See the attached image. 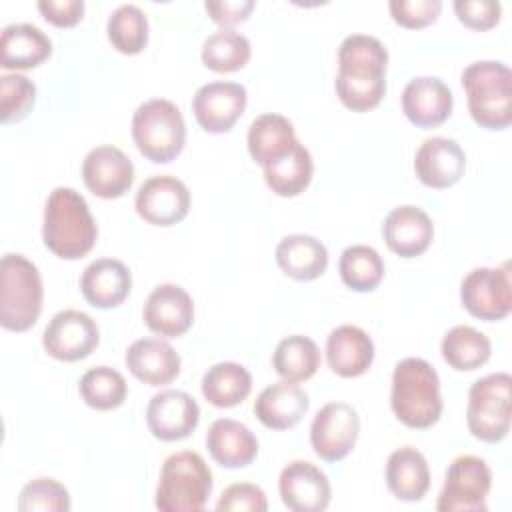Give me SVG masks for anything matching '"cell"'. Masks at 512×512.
I'll return each mask as SVG.
<instances>
[{
	"mask_svg": "<svg viewBox=\"0 0 512 512\" xmlns=\"http://www.w3.org/2000/svg\"><path fill=\"white\" fill-rule=\"evenodd\" d=\"M386 46L368 34H350L338 48L336 94L352 112L376 108L386 94Z\"/></svg>",
	"mask_w": 512,
	"mask_h": 512,
	"instance_id": "cell-1",
	"label": "cell"
},
{
	"mask_svg": "<svg viewBox=\"0 0 512 512\" xmlns=\"http://www.w3.org/2000/svg\"><path fill=\"white\" fill-rule=\"evenodd\" d=\"M96 238L98 226L86 198L68 186L54 188L44 204V246L62 260H78L94 248Z\"/></svg>",
	"mask_w": 512,
	"mask_h": 512,
	"instance_id": "cell-2",
	"label": "cell"
},
{
	"mask_svg": "<svg viewBox=\"0 0 512 512\" xmlns=\"http://www.w3.org/2000/svg\"><path fill=\"white\" fill-rule=\"evenodd\" d=\"M390 406L394 416L408 428H430L440 420V378L424 358H402L392 372Z\"/></svg>",
	"mask_w": 512,
	"mask_h": 512,
	"instance_id": "cell-3",
	"label": "cell"
},
{
	"mask_svg": "<svg viewBox=\"0 0 512 512\" xmlns=\"http://www.w3.org/2000/svg\"><path fill=\"white\" fill-rule=\"evenodd\" d=\"M472 120L486 130H504L512 122V72L504 62L478 60L460 76Z\"/></svg>",
	"mask_w": 512,
	"mask_h": 512,
	"instance_id": "cell-4",
	"label": "cell"
},
{
	"mask_svg": "<svg viewBox=\"0 0 512 512\" xmlns=\"http://www.w3.org/2000/svg\"><path fill=\"white\" fill-rule=\"evenodd\" d=\"M42 278L34 262L8 252L0 262V324L10 332H26L42 312Z\"/></svg>",
	"mask_w": 512,
	"mask_h": 512,
	"instance_id": "cell-5",
	"label": "cell"
},
{
	"mask_svg": "<svg viewBox=\"0 0 512 512\" xmlns=\"http://www.w3.org/2000/svg\"><path fill=\"white\" fill-rule=\"evenodd\" d=\"M212 486L206 460L198 452L182 450L164 460L154 504L162 512H198L206 506Z\"/></svg>",
	"mask_w": 512,
	"mask_h": 512,
	"instance_id": "cell-6",
	"label": "cell"
},
{
	"mask_svg": "<svg viewBox=\"0 0 512 512\" xmlns=\"http://www.w3.org/2000/svg\"><path fill=\"white\" fill-rule=\"evenodd\" d=\"M132 138L150 162H172L186 144V122L180 108L166 98L142 102L132 116Z\"/></svg>",
	"mask_w": 512,
	"mask_h": 512,
	"instance_id": "cell-7",
	"label": "cell"
},
{
	"mask_svg": "<svg viewBox=\"0 0 512 512\" xmlns=\"http://www.w3.org/2000/svg\"><path fill=\"white\" fill-rule=\"evenodd\" d=\"M512 378L508 372H492L478 378L468 390L466 424L474 438L494 444L510 430Z\"/></svg>",
	"mask_w": 512,
	"mask_h": 512,
	"instance_id": "cell-8",
	"label": "cell"
},
{
	"mask_svg": "<svg viewBox=\"0 0 512 512\" xmlns=\"http://www.w3.org/2000/svg\"><path fill=\"white\" fill-rule=\"evenodd\" d=\"M492 472L488 464L474 454L456 456L446 470L444 486L438 494V512H486Z\"/></svg>",
	"mask_w": 512,
	"mask_h": 512,
	"instance_id": "cell-9",
	"label": "cell"
},
{
	"mask_svg": "<svg viewBox=\"0 0 512 512\" xmlns=\"http://www.w3.org/2000/svg\"><path fill=\"white\" fill-rule=\"evenodd\" d=\"M462 306L474 318L494 322L502 320L512 310V280L510 264L488 268L480 266L470 270L460 284Z\"/></svg>",
	"mask_w": 512,
	"mask_h": 512,
	"instance_id": "cell-10",
	"label": "cell"
},
{
	"mask_svg": "<svg viewBox=\"0 0 512 512\" xmlns=\"http://www.w3.org/2000/svg\"><path fill=\"white\" fill-rule=\"evenodd\" d=\"M360 434V416L346 402L324 404L310 424V444L326 462L346 458Z\"/></svg>",
	"mask_w": 512,
	"mask_h": 512,
	"instance_id": "cell-11",
	"label": "cell"
},
{
	"mask_svg": "<svg viewBox=\"0 0 512 512\" xmlns=\"http://www.w3.org/2000/svg\"><path fill=\"white\" fill-rule=\"evenodd\" d=\"M98 342L100 330L96 320L72 308L56 312L42 334L44 350L62 362H76L90 356Z\"/></svg>",
	"mask_w": 512,
	"mask_h": 512,
	"instance_id": "cell-12",
	"label": "cell"
},
{
	"mask_svg": "<svg viewBox=\"0 0 512 512\" xmlns=\"http://www.w3.org/2000/svg\"><path fill=\"white\" fill-rule=\"evenodd\" d=\"M134 208L152 226H174L190 212V192L176 176H150L140 184Z\"/></svg>",
	"mask_w": 512,
	"mask_h": 512,
	"instance_id": "cell-13",
	"label": "cell"
},
{
	"mask_svg": "<svg viewBox=\"0 0 512 512\" xmlns=\"http://www.w3.org/2000/svg\"><path fill=\"white\" fill-rule=\"evenodd\" d=\"M200 422L198 402L184 390H160L146 406V424L154 438L176 442L188 438Z\"/></svg>",
	"mask_w": 512,
	"mask_h": 512,
	"instance_id": "cell-14",
	"label": "cell"
},
{
	"mask_svg": "<svg viewBox=\"0 0 512 512\" xmlns=\"http://www.w3.org/2000/svg\"><path fill=\"white\" fill-rule=\"evenodd\" d=\"M246 102L248 94L242 84L216 80L194 92L192 112L202 130L210 134H224L242 116Z\"/></svg>",
	"mask_w": 512,
	"mask_h": 512,
	"instance_id": "cell-15",
	"label": "cell"
},
{
	"mask_svg": "<svg viewBox=\"0 0 512 512\" xmlns=\"http://www.w3.org/2000/svg\"><path fill=\"white\" fill-rule=\"evenodd\" d=\"M82 180L86 188L98 198H120L130 190L134 182V164L120 148L102 144L84 156Z\"/></svg>",
	"mask_w": 512,
	"mask_h": 512,
	"instance_id": "cell-16",
	"label": "cell"
},
{
	"mask_svg": "<svg viewBox=\"0 0 512 512\" xmlns=\"http://www.w3.org/2000/svg\"><path fill=\"white\" fill-rule=\"evenodd\" d=\"M278 490L284 506L292 512H322L332 496L328 476L306 460H292L282 468Z\"/></svg>",
	"mask_w": 512,
	"mask_h": 512,
	"instance_id": "cell-17",
	"label": "cell"
},
{
	"mask_svg": "<svg viewBox=\"0 0 512 512\" xmlns=\"http://www.w3.org/2000/svg\"><path fill=\"white\" fill-rule=\"evenodd\" d=\"M144 324L158 336L176 338L194 322L192 296L180 284H158L144 302Z\"/></svg>",
	"mask_w": 512,
	"mask_h": 512,
	"instance_id": "cell-18",
	"label": "cell"
},
{
	"mask_svg": "<svg viewBox=\"0 0 512 512\" xmlns=\"http://www.w3.org/2000/svg\"><path fill=\"white\" fill-rule=\"evenodd\" d=\"M466 170V154L462 146L446 136L426 138L414 156V172L424 186L450 188Z\"/></svg>",
	"mask_w": 512,
	"mask_h": 512,
	"instance_id": "cell-19",
	"label": "cell"
},
{
	"mask_svg": "<svg viewBox=\"0 0 512 512\" xmlns=\"http://www.w3.org/2000/svg\"><path fill=\"white\" fill-rule=\"evenodd\" d=\"M452 108V90L436 76L412 78L402 90V112L418 128H432L446 122Z\"/></svg>",
	"mask_w": 512,
	"mask_h": 512,
	"instance_id": "cell-20",
	"label": "cell"
},
{
	"mask_svg": "<svg viewBox=\"0 0 512 512\" xmlns=\"http://www.w3.org/2000/svg\"><path fill=\"white\" fill-rule=\"evenodd\" d=\"M382 236L394 254L402 258H414L426 252L432 244L434 224L422 208L414 204H402L392 208L384 218Z\"/></svg>",
	"mask_w": 512,
	"mask_h": 512,
	"instance_id": "cell-21",
	"label": "cell"
},
{
	"mask_svg": "<svg viewBox=\"0 0 512 512\" xmlns=\"http://www.w3.org/2000/svg\"><path fill=\"white\" fill-rule=\"evenodd\" d=\"M132 288V274L122 260L98 258L80 276V292L88 304L100 310L120 306Z\"/></svg>",
	"mask_w": 512,
	"mask_h": 512,
	"instance_id": "cell-22",
	"label": "cell"
},
{
	"mask_svg": "<svg viewBox=\"0 0 512 512\" xmlns=\"http://www.w3.org/2000/svg\"><path fill=\"white\" fill-rule=\"evenodd\" d=\"M126 368L144 384L164 386L180 374V354L162 338H138L124 356Z\"/></svg>",
	"mask_w": 512,
	"mask_h": 512,
	"instance_id": "cell-23",
	"label": "cell"
},
{
	"mask_svg": "<svg viewBox=\"0 0 512 512\" xmlns=\"http://www.w3.org/2000/svg\"><path fill=\"white\" fill-rule=\"evenodd\" d=\"M326 360L334 374L356 378L372 366L374 342L360 326H336L326 338Z\"/></svg>",
	"mask_w": 512,
	"mask_h": 512,
	"instance_id": "cell-24",
	"label": "cell"
},
{
	"mask_svg": "<svg viewBox=\"0 0 512 512\" xmlns=\"http://www.w3.org/2000/svg\"><path fill=\"white\" fill-rule=\"evenodd\" d=\"M308 394L290 380L266 386L254 400L256 418L270 430H288L308 412Z\"/></svg>",
	"mask_w": 512,
	"mask_h": 512,
	"instance_id": "cell-25",
	"label": "cell"
},
{
	"mask_svg": "<svg viewBox=\"0 0 512 512\" xmlns=\"http://www.w3.org/2000/svg\"><path fill=\"white\" fill-rule=\"evenodd\" d=\"M206 448L222 468H244L258 454V440L252 430L232 418H218L206 432Z\"/></svg>",
	"mask_w": 512,
	"mask_h": 512,
	"instance_id": "cell-26",
	"label": "cell"
},
{
	"mask_svg": "<svg viewBox=\"0 0 512 512\" xmlns=\"http://www.w3.org/2000/svg\"><path fill=\"white\" fill-rule=\"evenodd\" d=\"M50 54V38L34 24H8L0 34V66L6 70L36 68Z\"/></svg>",
	"mask_w": 512,
	"mask_h": 512,
	"instance_id": "cell-27",
	"label": "cell"
},
{
	"mask_svg": "<svg viewBox=\"0 0 512 512\" xmlns=\"http://www.w3.org/2000/svg\"><path fill=\"white\" fill-rule=\"evenodd\" d=\"M388 490L402 502H418L430 488V468L426 456L414 446H402L386 462Z\"/></svg>",
	"mask_w": 512,
	"mask_h": 512,
	"instance_id": "cell-28",
	"label": "cell"
},
{
	"mask_svg": "<svg viewBox=\"0 0 512 512\" xmlns=\"http://www.w3.org/2000/svg\"><path fill=\"white\" fill-rule=\"evenodd\" d=\"M248 152L262 168L284 158L298 142L292 122L282 114H260L248 128Z\"/></svg>",
	"mask_w": 512,
	"mask_h": 512,
	"instance_id": "cell-29",
	"label": "cell"
},
{
	"mask_svg": "<svg viewBox=\"0 0 512 512\" xmlns=\"http://www.w3.org/2000/svg\"><path fill=\"white\" fill-rule=\"evenodd\" d=\"M274 254L280 270L298 282L316 280L328 266L326 246L310 234L284 236Z\"/></svg>",
	"mask_w": 512,
	"mask_h": 512,
	"instance_id": "cell-30",
	"label": "cell"
},
{
	"mask_svg": "<svg viewBox=\"0 0 512 512\" xmlns=\"http://www.w3.org/2000/svg\"><path fill=\"white\" fill-rule=\"evenodd\" d=\"M202 396L216 408H232L244 402L252 390L250 372L238 362L210 366L200 382Z\"/></svg>",
	"mask_w": 512,
	"mask_h": 512,
	"instance_id": "cell-31",
	"label": "cell"
},
{
	"mask_svg": "<svg viewBox=\"0 0 512 512\" xmlns=\"http://www.w3.org/2000/svg\"><path fill=\"white\" fill-rule=\"evenodd\" d=\"M440 350L444 362L450 368L458 372H470L490 360L492 344L484 332L468 324H458L444 334Z\"/></svg>",
	"mask_w": 512,
	"mask_h": 512,
	"instance_id": "cell-32",
	"label": "cell"
},
{
	"mask_svg": "<svg viewBox=\"0 0 512 512\" xmlns=\"http://www.w3.org/2000/svg\"><path fill=\"white\" fill-rule=\"evenodd\" d=\"M312 172L314 162L310 150L302 142H296L284 158L264 166V180L274 194L292 198L308 188Z\"/></svg>",
	"mask_w": 512,
	"mask_h": 512,
	"instance_id": "cell-33",
	"label": "cell"
},
{
	"mask_svg": "<svg viewBox=\"0 0 512 512\" xmlns=\"http://www.w3.org/2000/svg\"><path fill=\"white\" fill-rule=\"evenodd\" d=\"M272 366L282 380L302 382L316 374L320 366V350L310 336L292 334L278 342L272 354Z\"/></svg>",
	"mask_w": 512,
	"mask_h": 512,
	"instance_id": "cell-34",
	"label": "cell"
},
{
	"mask_svg": "<svg viewBox=\"0 0 512 512\" xmlns=\"http://www.w3.org/2000/svg\"><path fill=\"white\" fill-rule=\"evenodd\" d=\"M338 272L350 290L372 292L384 278V260L372 246L354 244L340 254Z\"/></svg>",
	"mask_w": 512,
	"mask_h": 512,
	"instance_id": "cell-35",
	"label": "cell"
},
{
	"mask_svg": "<svg viewBox=\"0 0 512 512\" xmlns=\"http://www.w3.org/2000/svg\"><path fill=\"white\" fill-rule=\"evenodd\" d=\"M250 54V40L232 28L212 32L202 44V62L214 72H236L248 64Z\"/></svg>",
	"mask_w": 512,
	"mask_h": 512,
	"instance_id": "cell-36",
	"label": "cell"
},
{
	"mask_svg": "<svg viewBox=\"0 0 512 512\" xmlns=\"http://www.w3.org/2000/svg\"><path fill=\"white\" fill-rule=\"evenodd\" d=\"M78 392L94 410H114L124 404L128 384L124 376L110 366H94L80 378Z\"/></svg>",
	"mask_w": 512,
	"mask_h": 512,
	"instance_id": "cell-37",
	"label": "cell"
},
{
	"mask_svg": "<svg viewBox=\"0 0 512 512\" xmlns=\"http://www.w3.org/2000/svg\"><path fill=\"white\" fill-rule=\"evenodd\" d=\"M110 44L122 54H140L148 44V18L136 4H120L106 22Z\"/></svg>",
	"mask_w": 512,
	"mask_h": 512,
	"instance_id": "cell-38",
	"label": "cell"
},
{
	"mask_svg": "<svg viewBox=\"0 0 512 512\" xmlns=\"http://www.w3.org/2000/svg\"><path fill=\"white\" fill-rule=\"evenodd\" d=\"M70 506V494L64 484L46 476L30 480L18 496L20 512H68Z\"/></svg>",
	"mask_w": 512,
	"mask_h": 512,
	"instance_id": "cell-39",
	"label": "cell"
},
{
	"mask_svg": "<svg viewBox=\"0 0 512 512\" xmlns=\"http://www.w3.org/2000/svg\"><path fill=\"white\" fill-rule=\"evenodd\" d=\"M36 102V86L24 74L0 76V120L4 124L18 122L32 110Z\"/></svg>",
	"mask_w": 512,
	"mask_h": 512,
	"instance_id": "cell-40",
	"label": "cell"
},
{
	"mask_svg": "<svg viewBox=\"0 0 512 512\" xmlns=\"http://www.w3.org/2000/svg\"><path fill=\"white\" fill-rule=\"evenodd\" d=\"M390 16L404 28H424L436 22L442 2L440 0H390Z\"/></svg>",
	"mask_w": 512,
	"mask_h": 512,
	"instance_id": "cell-41",
	"label": "cell"
},
{
	"mask_svg": "<svg viewBox=\"0 0 512 512\" xmlns=\"http://www.w3.org/2000/svg\"><path fill=\"white\" fill-rule=\"evenodd\" d=\"M216 510H248V512H266L268 500L260 486L252 482L230 484L218 498Z\"/></svg>",
	"mask_w": 512,
	"mask_h": 512,
	"instance_id": "cell-42",
	"label": "cell"
},
{
	"mask_svg": "<svg viewBox=\"0 0 512 512\" xmlns=\"http://www.w3.org/2000/svg\"><path fill=\"white\" fill-rule=\"evenodd\" d=\"M454 12L458 20L472 30H490L498 24L502 6L494 0H456Z\"/></svg>",
	"mask_w": 512,
	"mask_h": 512,
	"instance_id": "cell-43",
	"label": "cell"
},
{
	"mask_svg": "<svg viewBox=\"0 0 512 512\" xmlns=\"http://www.w3.org/2000/svg\"><path fill=\"white\" fill-rule=\"evenodd\" d=\"M204 8L216 24H220L222 28H230L244 22L250 16V12L254 10V2L252 0H206Z\"/></svg>",
	"mask_w": 512,
	"mask_h": 512,
	"instance_id": "cell-44",
	"label": "cell"
},
{
	"mask_svg": "<svg viewBox=\"0 0 512 512\" xmlns=\"http://www.w3.org/2000/svg\"><path fill=\"white\" fill-rule=\"evenodd\" d=\"M40 14L58 28H70L82 20L84 2L82 0H40Z\"/></svg>",
	"mask_w": 512,
	"mask_h": 512,
	"instance_id": "cell-45",
	"label": "cell"
}]
</instances>
